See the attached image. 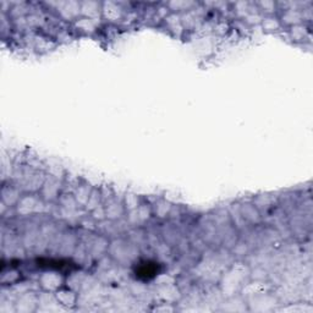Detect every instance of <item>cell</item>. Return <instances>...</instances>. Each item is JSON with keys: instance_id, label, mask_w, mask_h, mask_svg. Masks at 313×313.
I'll return each instance as SVG.
<instances>
[{"instance_id": "cell-1", "label": "cell", "mask_w": 313, "mask_h": 313, "mask_svg": "<svg viewBox=\"0 0 313 313\" xmlns=\"http://www.w3.org/2000/svg\"><path fill=\"white\" fill-rule=\"evenodd\" d=\"M80 15L96 21V18L102 16V3H97V1L80 3Z\"/></svg>"}, {"instance_id": "cell-2", "label": "cell", "mask_w": 313, "mask_h": 313, "mask_svg": "<svg viewBox=\"0 0 313 313\" xmlns=\"http://www.w3.org/2000/svg\"><path fill=\"white\" fill-rule=\"evenodd\" d=\"M124 9L116 3H102V17L108 21H116L121 18Z\"/></svg>"}, {"instance_id": "cell-3", "label": "cell", "mask_w": 313, "mask_h": 313, "mask_svg": "<svg viewBox=\"0 0 313 313\" xmlns=\"http://www.w3.org/2000/svg\"><path fill=\"white\" fill-rule=\"evenodd\" d=\"M261 26H262V28L265 32H275V31H279L280 28L283 27L281 22H280V18L277 15L263 16L262 21H261Z\"/></svg>"}, {"instance_id": "cell-4", "label": "cell", "mask_w": 313, "mask_h": 313, "mask_svg": "<svg viewBox=\"0 0 313 313\" xmlns=\"http://www.w3.org/2000/svg\"><path fill=\"white\" fill-rule=\"evenodd\" d=\"M74 23L80 31H83V32H87V33H91V32H93V31L97 28V23H96L95 20H92V18H88V17H84V16L77 17L76 20H75Z\"/></svg>"}, {"instance_id": "cell-5", "label": "cell", "mask_w": 313, "mask_h": 313, "mask_svg": "<svg viewBox=\"0 0 313 313\" xmlns=\"http://www.w3.org/2000/svg\"><path fill=\"white\" fill-rule=\"evenodd\" d=\"M306 28L303 26V23H300V25L291 26L290 30H289V34H290L291 39L294 42H303L306 38Z\"/></svg>"}]
</instances>
